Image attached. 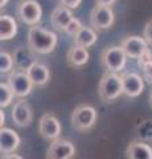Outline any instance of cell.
<instances>
[{"instance_id":"obj_17","label":"cell","mask_w":152,"mask_h":159,"mask_svg":"<svg viewBox=\"0 0 152 159\" xmlns=\"http://www.w3.org/2000/svg\"><path fill=\"white\" fill-rule=\"evenodd\" d=\"M33 53L35 52H33L31 48L16 49V52L13 53V61H15V65H16L17 70L27 72L33 64L37 62L35 56H33Z\"/></svg>"},{"instance_id":"obj_4","label":"cell","mask_w":152,"mask_h":159,"mask_svg":"<svg viewBox=\"0 0 152 159\" xmlns=\"http://www.w3.org/2000/svg\"><path fill=\"white\" fill-rule=\"evenodd\" d=\"M127 62V54L122 49V47H107L102 52V64L107 69V72L118 73L123 70Z\"/></svg>"},{"instance_id":"obj_24","label":"cell","mask_w":152,"mask_h":159,"mask_svg":"<svg viewBox=\"0 0 152 159\" xmlns=\"http://www.w3.org/2000/svg\"><path fill=\"white\" fill-rule=\"evenodd\" d=\"M151 62H152V51L148 48V49H147V51L138 58V65H139L140 68H144L145 65H148V64H151Z\"/></svg>"},{"instance_id":"obj_13","label":"cell","mask_w":152,"mask_h":159,"mask_svg":"<svg viewBox=\"0 0 152 159\" xmlns=\"http://www.w3.org/2000/svg\"><path fill=\"white\" fill-rule=\"evenodd\" d=\"M20 137L19 134L12 130V129H6L3 127L0 130V151L4 155L8 154H13L20 146Z\"/></svg>"},{"instance_id":"obj_27","label":"cell","mask_w":152,"mask_h":159,"mask_svg":"<svg viewBox=\"0 0 152 159\" xmlns=\"http://www.w3.org/2000/svg\"><path fill=\"white\" fill-rule=\"evenodd\" d=\"M141 69H143V76H144V78L152 85V62L148 64V65H145L144 68H141Z\"/></svg>"},{"instance_id":"obj_2","label":"cell","mask_w":152,"mask_h":159,"mask_svg":"<svg viewBox=\"0 0 152 159\" xmlns=\"http://www.w3.org/2000/svg\"><path fill=\"white\" fill-rule=\"evenodd\" d=\"M98 94L102 101L112 102L123 94V81L122 76L114 72H106L102 76L99 85H98Z\"/></svg>"},{"instance_id":"obj_23","label":"cell","mask_w":152,"mask_h":159,"mask_svg":"<svg viewBox=\"0 0 152 159\" xmlns=\"http://www.w3.org/2000/svg\"><path fill=\"white\" fill-rule=\"evenodd\" d=\"M83 28V25H82V23H81V20H78V19H73L72 21L67 24V27L65 28V32L69 34V36H72V37H76L77 34H78V32L81 31V29Z\"/></svg>"},{"instance_id":"obj_9","label":"cell","mask_w":152,"mask_h":159,"mask_svg":"<svg viewBox=\"0 0 152 159\" xmlns=\"http://www.w3.org/2000/svg\"><path fill=\"white\" fill-rule=\"evenodd\" d=\"M38 131L44 139L56 141L61 134V123L54 114L46 113L41 117L40 122H38Z\"/></svg>"},{"instance_id":"obj_30","label":"cell","mask_w":152,"mask_h":159,"mask_svg":"<svg viewBox=\"0 0 152 159\" xmlns=\"http://www.w3.org/2000/svg\"><path fill=\"white\" fill-rule=\"evenodd\" d=\"M0 118H2V129H3L4 123H6V114H4L3 110H2V113H0Z\"/></svg>"},{"instance_id":"obj_18","label":"cell","mask_w":152,"mask_h":159,"mask_svg":"<svg viewBox=\"0 0 152 159\" xmlns=\"http://www.w3.org/2000/svg\"><path fill=\"white\" fill-rule=\"evenodd\" d=\"M89 52L86 48L80 47V45H73L66 54V61L70 66L73 68H78V66H83L85 64L89 61Z\"/></svg>"},{"instance_id":"obj_5","label":"cell","mask_w":152,"mask_h":159,"mask_svg":"<svg viewBox=\"0 0 152 159\" xmlns=\"http://www.w3.org/2000/svg\"><path fill=\"white\" fill-rule=\"evenodd\" d=\"M7 84L11 86L12 92L15 93L16 97H27L33 89V84L31 81V78L27 74V72L23 70H13L11 74L8 76Z\"/></svg>"},{"instance_id":"obj_21","label":"cell","mask_w":152,"mask_h":159,"mask_svg":"<svg viewBox=\"0 0 152 159\" xmlns=\"http://www.w3.org/2000/svg\"><path fill=\"white\" fill-rule=\"evenodd\" d=\"M13 97H15V93L12 92L11 86L7 82L0 84V106H2V109L11 105Z\"/></svg>"},{"instance_id":"obj_7","label":"cell","mask_w":152,"mask_h":159,"mask_svg":"<svg viewBox=\"0 0 152 159\" xmlns=\"http://www.w3.org/2000/svg\"><path fill=\"white\" fill-rule=\"evenodd\" d=\"M19 16L21 21L28 25L35 27L42 17V8L36 0H24L19 7Z\"/></svg>"},{"instance_id":"obj_29","label":"cell","mask_w":152,"mask_h":159,"mask_svg":"<svg viewBox=\"0 0 152 159\" xmlns=\"http://www.w3.org/2000/svg\"><path fill=\"white\" fill-rule=\"evenodd\" d=\"M3 159H24V158L20 157L19 154H8V155H4Z\"/></svg>"},{"instance_id":"obj_11","label":"cell","mask_w":152,"mask_h":159,"mask_svg":"<svg viewBox=\"0 0 152 159\" xmlns=\"http://www.w3.org/2000/svg\"><path fill=\"white\" fill-rule=\"evenodd\" d=\"M11 116H12V121L15 122L16 126L27 127V126L31 125L32 118H33V113H32V109L27 101L19 99V101L15 102Z\"/></svg>"},{"instance_id":"obj_1","label":"cell","mask_w":152,"mask_h":159,"mask_svg":"<svg viewBox=\"0 0 152 159\" xmlns=\"http://www.w3.org/2000/svg\"><path fill=\"white\" fill-rule=\"evenodd\" d=\"M57 45V34L42 27H31L28 31V48L35 53H52Z\"/></svg>"},{"instance_id":"obj_32","label":"cell","mask_w":152,"mask_h":159,"mask_svg":"<svg viewBox=\"0 0 152 159\" xmlns=\"http://www.w3.org/2000/svg\"><path fill=\"white\" fill-rule=\"evenodd\" d=\"M150 103H151V106H152V92H151V96H150Z\"/></svg>"},{"instance_id":"obj_16","label":"cell","mask_w":152,"mask_h":159,"mask_svg":"<svg viewBox=\"0 0 152 159\" xmlns=\"http://www.w3.org/2000/svg\"><path fill=\"white\" fill-rule=\"evenodd\" d=\"M27 74L29 76V78H31V81L35 86L45 85V84L49 81V78H50V72H49L48 66L44 65L41 62H38V61L35 62L28 69Z\"/></svg>"},{"instance_id":"obj_26","label":"cell","mask_w":152,"mask_h":159,"mask_svg":"<svg viewBox=\"0 0 152 159\" xmlns=\"http://www.w3.org/2000/svg\"><path fill=\"white\" fill-rule=\"evenodd\" d=\"M61 4L63 7L69 8V9H74V8H78L82 0H60Z\"/></svg>"},{"instance_id":"obj_25","label":"cell","mask_w":152,"mask_h":159,"mask_svg":"<svg viewBox=\"0 0 152 159\" xmlns=\"http://www.w3.org/2000/svg\"><path fill=\"white\" fill-rule=\"evenodd\" d=\"M143 37L145 39V41L148 43L150 45H152V20L145 24L144 31H143Z\"/></svg>"},{"instance_id":"obj_19","label":"cell","mask_w":152,"mask_h":159,"mask_svg":"<svg viewBox=\"0 0 152 159\" xmlns=\"http://www.w3.org/2000/svg\"><path fill=\"white\" fill-rule=\"evenodd\" d=\"M17 33V23L15 17L9 15H2L0 17V40L7 41L16 36Z\"/></svg>"},{"instance_id":"obj_31","label":"cell","mask_w":152,"mask_h":159,"mask_svg":"<svg viewBox=\"0 0 152 159\" xmlns=\"http://www.w3.org/2000/svg\"><path fill=\"white\" fill-rule=\"evenodd\" d=\"M8 3V0H0V7H6V4Z\"/></svg>"},{"instance_id":"obj_15","label":"cell","mask_w":152,"mask_h":159,"mask_svg":"<svg viewBox=\"0 0 152 159\" xmlns=\"http://www.w3.org/2000/svg\"><path fill=\"white\" fill-rule=\"evenodd\" d=\"M73 19L74 17H73L72 11L63 6L57 7L50 15V23H52L53 28H56L57 31H63V32H65V28L67 27V24H69Z\"/></svg>"},{"instance_id":"obj_8","label":"cell","mask_w":152,"mask_h":159,"mask_svg":"<svg viewBox=\"0 0 152 159\" xmlns=\"http://www.w3.org/2000/svg\"><path fill=\"white\" fill-rule=\"evenodd\" d=\"M76 155V147L70 141L58 138L52 141L46 150V159H73Z\"/></svg>"},{"instance_id":"obj_14","label":"cell","mask_w":152,"mask_h":159,"mask_svg":"<svg viewBox=\"0 0 152 159\" xmlns=\"http://www.w3.org/2000/svg\"><path fill=\"white\" fill-rule=\"evenodd\" d=\"M127 159H152V147L143 141H132L126 148Z\"/></svg>"},{"instance_id":"obj_10","label":"cell","mask_w":152,"mask_h":159,"mask_svg":"<svg viewBox=\"0 0 152 159\" xmlns=\"http://www.w3.org/2000/svg\"><path fill=\"white\" fill-rule=\"evenodd\" d=\"M148 45L150 44L145 41V39L140 36H128L120 44V47L127 54V57L136 58V60L148 49Z\"/></svg>"},{"instance_id":"obj_3","label":"cell","mask_w":152,"mask_h":159,"mask_svg":"<svg viewBox=\"0 0 152 159\" xmlns=\"http://www.w3.org/2000/svg\"><path fill=\"white\" fill-rule=\"evenodd\" d=\"M97 122V110L90 105H78L72 113V125L78 131H87Z\"/></svg>"},{"instance_id":"obj_28","label":"cell","mask_w":152,"mask_h":159,"mask_svg":"<svg viewBox=\"0 0 152 159\" xmlns=\"http://www.w3.org/2000/svg\"><path fill=\"white\" fill-rule=\"evenodd\" d=\"M97 4H99V6H105V7H111L112 4H114L116 0H95Z\"/></svg>"},{"instance_id":"obj_22","label":"cell","mask_w":152,"mask_h":159,"mask_svg":"<svg viewBox=\"0 0 152 159\" xmlns=\"http://www.w3.org/2000/svg\"><path fill=\"white\" fill-rule=\"evenodd\" d=\"M13 66H15L13 56H11V54L7 53V52L0 53V72H2V74L9 73L12 70Z\"/></svg>"},{"instance_id":"obj_6","label":"cell","mask_w":152,"mask_h":159,"mask_svg":"<svg viewBox=\"0 0 152 159\" xmlns=\"http://www.w3.org/2000/svg\"><path fill=\"white\" fill-rule=\"evenodd\" d=\"M115 20L114 11L111 9V7H105V6H97L93 8V11L90 13V23L98 31H105L109 29Z\"/></svg>"},{"instance_id":"obj_12","label":"cell","mask_w":152,"mask_h":159,"mask_svg":"<svg viewBox=\"0 0 152 159\" xmlns=\"http://www.w3.org/2000/svg\"><path fill=\"white\" fill-rule=\"evenodd\" d=\"M122 81H123V94H126L130 98H135L141 94L144 89L143 77H140L138 73L128 72L122 76Z\"/></svg>"},{"instance_id":"obj_20","label":"cell","mask_w":152,"mask_h":159,"mask_svg":"<svg viewBox=\"0 0 152 159\" xmlns=\"http://www.w3.org/2000/svg\"><path fill=\"white\" fill-rule=\"evenodd\" d=\"M97 41V32L90 27H83L78 34L74 37V44L83 48H89L94 45Z\"/></svg>"}]
</instances>
